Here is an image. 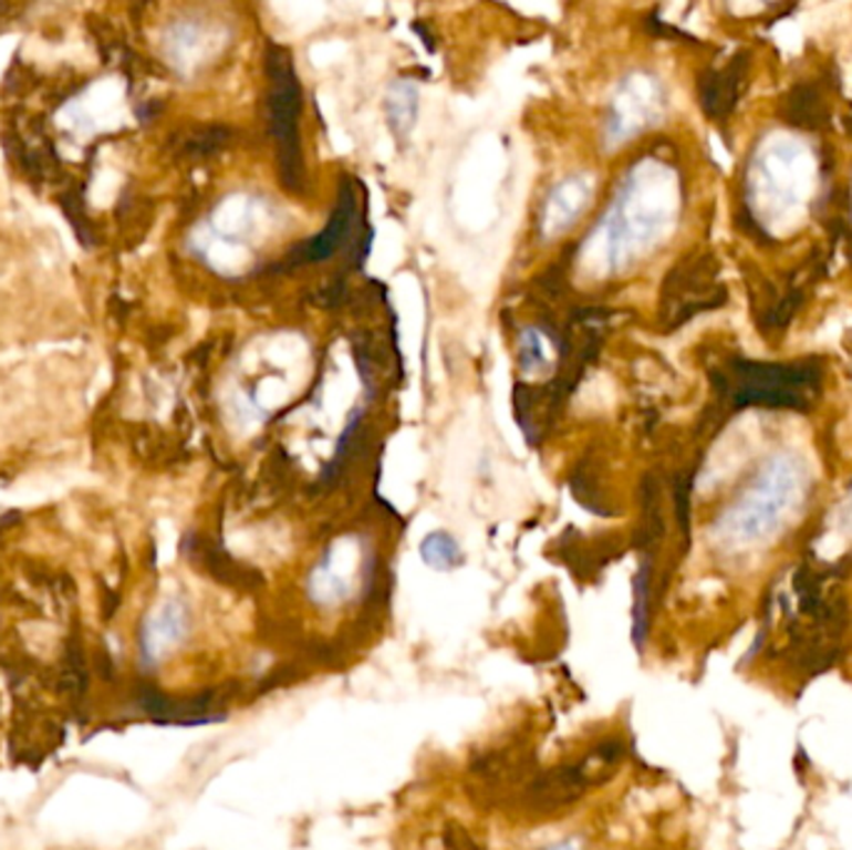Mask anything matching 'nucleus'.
<instances>
[{
	"label": "nucleus",
	"instance_id": "obj_1",
	"mask_svg": "<svg viewBox=\"0 0 852 850\" xmlns=\"http://www.w3.org/2000/svg\"><path fill=\"white\" fill-rule=\"evenodd\" d=\"M822 364L818 360L800 362H752L730 360L716 372L720 402L730 410H796L810 412L822 394Z\"/></svg>",
	"mask_w": 852,
	"mask_h": 850
},
{
	"label": "nucleus",
	"instance_id": "obj_2",
	"mask_svg": "<svg viewBox=\"0 0 852 850\" xmlns=\"http://www.w3.org/2000/svg\"><path fill=\"white\" fill-rule=\"evenodd\" d=\"M267 73V111H270V135L274 141L277 170L290 193L304 190V155H302V87L297 81L292 55L287 48L267 43L264 48Z\"/></svg>",
	"mask_w": 852,
	"mask_h": 850
},
{
	"label": "nucleus",
	"instance_id": "obj_3",
	"mask_svg": "<svg viewBox=\"0 0 852 850\" xmlns=\"http://www.w3.org/2000/svg\"><path fill=\"white\" fill-rule=\"evenodd\" d=\"M726 288L718 282V257H686L663 284L661 320L666 322L668 330H676L696 314L726 304Z\"/></svg>",
	"mask_w": 852,
	"mask_h": 850
},
{
	"label": "nucleus",
	"instance_id": "obj_4",
	"mask_svg": "<svg viewBox=\"0 0 852 850\" xmlns=\"http://www.w3.org/2000/svg\"><path fill=\"white\" fill-rule=\"evenodd\" d=\"M596 193V183L591 175H571L563 177L543 197L541 212H539V232L543 240H559L561 235H567L573 225L579 222V217L586 212V207L593 200Z\"/></svg>",
	"mask_w": 852,
	"mask_h": 850
},
{
	"label": "nucleus",
	"instance_id": "obj_5",
	"mask_svg": "<svg viewBox=\"0 0 852 850\" xmlns=\"http://www.w3.org/2000/svg\"><path fill=\"white\" fill-rule=\"evenodd\" d=\"M344 541H334L306 577V597L314 607H340L354 591V563L344 569Z\"/></svg>",
	"mask_w": 852,
	"mask_h": 850
},
{
	"label": "nucleus",
	"instance_id": "obj_6",
	"mask_svg": "<svg viewBox=\"0 0 852 850\" xmlns=\"http://www.w3.org/2000/svg\"><path fill=\"white\" fill-rule=\"evenodd\" d=\"M356 220V207H354V197L346 190V195H340V203L332 210V217L326 220L324 230L312 237L310 242H304L300 247H294L292 255L284 260V267H300V265H312V262H322L330 260V257L340 250V247L346 245V237H350L352 227Z\"/></svg>",
	"mask_w": 852,
	"mask_h": 850
},
{
	"label": "nucleus",
	"instance_id": "obj_7",
	"mask_svg": "<svg viewBox=\"0 0 852 850\" xmlns=\"http://www.w3.org/2000/svg\"><path fill=\"white\" fill-rule=\"evenodd\" d=\"M748 77V61L746 58H732V61L720 68V71H708L700 75L698 93L700 105L713 121H723L738 105V97L746 87Z\"/></svg>",
	"mask_w": 852,
	"mask_h": 850
},
{
	"label": "nucleus",
	"instance_id": "obj_8",
	"mask_svg": "<svg viewBox=\"0 0 852 850\" xmlns=\"http://www.w3.org/2000/svg\"><path fill=\"white\" fill-rule=\"evenodd\" d=\"M419 87L412 81H394L384 95V113L396 141H406L419 121Z\"/></svg>",
	"mask_w": 852,
	"mask_h": 850
},
{
	"label": "nucleus",
	"instance_id": "obj_9",
	"mask_svg": "<svg viewBox=\"0 0 852 850\" xmlns=\"http://www.w3.org/2000/svg\"><path fill=\"white\" fill-rule=\"evenodd\" d=\"M653 557H643L641 567L633 577V644L643 651L651 631V614H653Z\"/></svg>",
	"mask_w": 852,
	"mask_h": 850
},
{
	"label": "nucleus",
	"instance_id": "obj_10",
	"mask_svg": "<svg viewBox=\"0 0 852 850\" xmlns=\"http://www.w3.org/2000/svg\"><path fill=\"white\" fill-rule=\"evenodd\" d=\"M782 115L790 125L798 127H822L828 121V107L822 103L820 93L810 85L792 87L790 95L782 101Z\"/></svg>",
	"mask_w": 852,
	"mask_h": 850
},
{
	"label": "nucleus",
	"instance_id": "obj_11",
	"mask_svg": "<svg viewBox=\"0 0 852 850\" xmlns=\"http://www.w3.org/2000/svg\"><path fill=\"white\" fill-rule=\"evenodd\" d=\"M419 557L434 571H454L467 559L461 551V543L449 531L441 529L426 533L419 543Z\"/></svg>",
	"mask_w": 852,
	"mask_h": 850
},
{
	"label": "nucleus",
	"instance_id": "obj_12",
	"mask_svg": "<svg viewBox=\"0 0 852 850\" xmlns=\"http://www.w3.org/2000/svg\"><path fill=\"white\" fill-rule=\"evenodd\" d=\"M519 367L523 377H539L551 367V340L539 328L519 334Z\"/></svg>",
	"mask_w": 852,
	"mask_h": 850
},
{
	"label": "nucleus",
	"instance_id": "obj_13",
	"mask_svg": "<svg viewBox=\"0 0 852 850\" xmlns=\"http://www.w3.org/2000/svg\"><path fill=\"white\" fill-rule=\"evenodd\" d=\"M61 203H63V210L67 212V217H71V222L75 225V232H77V237H81V242L85 247H91L93 245V232H91V225H87V217H85L81 197L65 195Z\"/></svg>",
	"mask_w": 852,
	"mask_h": 850
},
{
	"label": "nucleus",
	"instance_id": "obj_14",
	"mask_svg": "<svg viewBox=\"0 0 852 850\" xmlns=\"http://www.w3.org/2000/svg\"><path fill=\"white\" fill-rule=\"evenodd\" d=\"M220 145H222L220 131H217V127H205V131L195 133L190 141H187V151L193 155H210Z\"/></svg>",
	"mask_w": 852,
	"mask_h": 850
},
{
	"label": "nucleus",
	"instance_id": "obj_15",
	"mask_svg": "<svg viewBox=\"0 0 852 850\" xmlns=\"http://www.w3.org/2000/svg\"><path fill=\"white\" fill-rule=\"evenodd\" d=\"M539 850H589V848H586V843H583L579 836H571V838H561V840H557V843H551V846H543Z\"/></svg>",
	"mask_w": 852,
	"mask_h": 850
}]
</instances>
